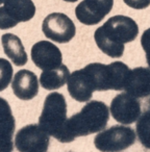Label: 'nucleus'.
Listing matches in <instances>:
<instances>
[{
    "mask_svg": "<svg viewBox=\"0 0 150 152\" xmlns=\"http://www.w3.org/2000/svg\"><path fill=\"white\" fill-rule=\"evenodd\" d=\"M114 0H83L75 9V16L85 25H96L110 13Z\"/></svg>",
    "mask_w": 150,
    "mask_h": 152,
    "instance_id": "obj_10",
    "label": "nucleus"
},
{
    "mask_svg": "<svg viewBox=\"0 0 150 152\" xmlns=\"http://www.w3.org/2000/svg\"><path fill=\"white\" fill-rule=\"evenodd\" d=\"M110 112L117 122L127 125L135 122L141 116V105L137 98L124 92L112 100Z\"/></svg>",
    "mask_w": 150,
    "mask_h": 152,
    "instance_id": "obj_9",
    "label": "nucleus"
},
{
    "mask_svg": "<svg viewBox=\"0 0 150 152\" xmlns=\"http://www.w3.org/2000/svg\"><path fill=\"white\" fill-rule=\"evenodd\" d=\"M49 135L38 124L22 127L15 137V146L19 152H48Z\"/></svg>",
    "mask_w": 150,
    "mask_h": 152,
    "instance_id": "obj_8",
    "label": "nucleus"
},
{
    "mask_svg": "<svg viewBox=\"0 0 150 152\" xmlns=\"http://www.w3.org/2000/svg\"><path fill=\"white\" fill-rule=\"evenodd\" d=\"M42 30L45 37L53 42L64 44L75 37V24L67 15L63 13H52L44 19Z\"/></svg>",
    "mask_w": 150,
    "mask_h": 152,
    "instance_id": "obj_7",
    "label": "nucleus"
},
{
    "mask_svg": "<svg viewBox=\"0 0 150 152\" xmlns=\"http://www.w3.org/2000/svg\"><path fill=\"white\" fill-rule=\"evenodd\" d=\"M141 45L146 53V61H147V64L150 69V28L146 29L142 34Z\"/></svg>",
    "mask_w": 150,
    "mask_h": 152,
    "instance_id": "obj_20",
    "label": "nucleus"
},
{
    "mask_svg": "<svg viewBox=\"0 0 150 152\" xmlns=\"http://www.w3.org/2000/svg\"><path fill=\"white\" fill-rule=\"evenodd\" d=\"M125 4L135 10H144L150 5V0H123Z\"/></svg>",
    "mask_w": 150,
    "mask_h": 152,
    "instance_id": "obj_21",
    "label": "nucleus"
},
{
    "mask_svg": "<svg viewBox=\"0 0 150 152\" xmlns=\"http://www.w3.org/2000/svg\"><path fill=\"white\" fill-rule=\"evenodd\" d=\"M135 137L131 127L115 125L100 131L94 139V145L101 152H119L133 145Z\"/></svg>",
    "mask_w": 150,
    "mask_h": 152,
    "instance_id": "obj_5",
    "label": "nucleus"
},
{
    "mask_svg": "<svg viewBox=\"0 0 150 152\" xmlns=\"http://www.w3.org/2000/svg\"><path fill=\"white\" fill-rule=\"evenodd\" d=\"M15 118L9 102L0 97V152H13Z\"/></svg>",
    "mask_w": 150,
    "mask_h": 152,
    "instance_id": "obj_12",
    "label": "nucleus"
},
{
    "mask_svg": "<svg viewBox=\"0 0 150 152\" xmlns=\"http://www.w3.org/2000/svg\"><path fill=\"white\" fill-rule=\"evenodd\" d=\"M137 135L142 145L150 149V112H145L137 120Z\"/></svg>",
    "mask_w": 150,
    "mask_h": 152,
    "instance_id": "obj_18",
    "label": "nucleus"
},
{
    "mask_svg": "<svg viewBox=\"0 0 150 152\" xmlns=\"http://www.w3.org/2000/svg\"><path fill=\"white\" fill-rule=\"evenodd\" d=\"M13 92L21 100H31L38 95L39 81L37 75L28 70H20L15 74L12 83Z\"/></svg>",
    "mask_w": 150,
    "mask_h": 152,
    "instance_id": "obj_13",
    "label": "nucleus"
},
{
    "mask_svg": "<svg viewBox=\"0 0 150 152\" xmlns=\"http://www.w3.org/2000/svg\"><path fill=\"white\" fill-rule=\"evenodd\" d=\"M67 120V103L63 94L54 92L47 95L39 118L41 128L59 141Z\"/></svg>",
    "mask_w": 150,
    "mask_h": 152,
    "instance_id": "obj_4",
    "label": "nucleus"
},
{
    "mask_svg": "<svg viewBox=\"0 0 150 152\" xmlns=\"http://www.w3.org/2000/svg\"><path fill=\"white\" fill-rule=\"evenodd\" d=\"M4 53L17 67H22L27 63V54L19 37L13 34H5L1 37Z\"/></svg>",
    "mask_w": 150,
    "mask_h": 152,
    "instance_id": "obj_16",
    "label": "nucleus"
},
{
    "mask_svg": "<svg viewBox=\"0 0 150 152\" xmlns=\"http://www.w3.org/2000/svg\"><path fill=\"white\" fill-rule=\"evenodd\" d=\"M148 103H149V107H150V99H149V101H148Z\"/></svg>",
    "mask_w": 150,
    "mask_h": 152,
    "instance_id": "obj_24",
    "label": "nucleus"
},
{
    "mask_svg": "<svg viewBox=\"0 0 150 152\" xmlns=\"http://www.w3.org/2000/svg\"><path fill=\"white\" fill-rule=\"evenodd\" d=\"M64 1H67V2H76L77 0H64Z\"/></svg>",
    "mask_w": 150,
    "mask_h": 152,
    "instance_id": "obj_22",
    "label": "nucleus"
},
{
    "mask_svg": "<svg viewBox=\"0 0 150 152\" xmlns=\"http://www.w3.org/2000/svg\"><path fill=\"white\" fill-rule=\"evenodd\" d=\"M13 78V67L5 58H0V92L5 90Z\"/></svg>",
    "mask_w": 150,
    "mask_h": 152,
    "instance_id": "obj_19",
    "label": "nucleus"
},
{
    "mask_svg": "<svg viewBox=\"0 0 150 152\" xmlns=\"http://www.w3.org/2000/svg\"><path fill=\"white\" fill-rule=\"evenodd\" d=\"M108 120L110 110L108 105L102 101L92 100L81 108L80 112L68 119L59 141L70 143L78 137L100 132L106 127Z\"/></svg>",
    "mask_w": 150,
    "mask_h": 152,
    "instance_id": "obj_2",
    "label": "nucleus"
},
{
    "mask_svg": "<svg viewBox=\"0 0 150 152\" xmlns=\"http://www.w3.org/2000/svg\"><path fill=\"white\" fill-rule=\"evenodd\" d=\"M124 90L135 98H144L150 95V69L138 67L130 70Z\"/></svg>",
    "mask_w": 150,
    "mask_h": 152,
    "instance_id": "obj_14",
    "label": "nucleus"
},
{
    "mask_svg": "<svg viewBox=\"0 0 150 152\" xmlns=\"http://www.w3.org/2000/svg\"><path fill=\"white\" fill-rule=\"evenodd\" d=\"M69 76L70 71L68 67L61 64L54 69L44 70L41 74L40 83L45 90H56L65 86Z\"/></svg>",
    "mask_w": 150,
    "mask_h": 152,
    "instance_id": "obj_17",
    "label": "nucleus"
},
{
    "mask_svg": "<svg viewBox=\"0 0 150 152\" xmlns=\"http://www.w3.org/2000/svg\"><path fill=\"white\" fill-rule=\"evenodd\" d=\"M5 0H0V4H2V3H4Z\"/></svg>",
    "mask_w": 150,
    "mask_h": 152,
    "instance_id": "obj_23",
    "label": "nucleus"
},
{
    "mask_svg": "<svg viewBox=\"0 0 150 152\" xmlns=\"http://www.w3.org/2000/svg\"><path fill=\"white\" fill-rule=\"evenodd\" d=\"M36 15V5L31 0H5L0 7V29L15 27L20 22H27Z\"/></svg>",
    "mask_w": 150,
    "mask_h": 152,
    "instance_id": "obj_6",
    "label": "nucleus"
},
{
    "mask_svg": "<svg viewBox=\"0 0 150 152\" xmlns=\"http://www.w3.org/2000/svg\"><path fill=\"white\" fill-rule=\"evenodd\" d=\"M139 34V26L127 16H114L97 28L94 39L98 48L113 58H119L124 53V45L132 42Z\"/></svg>",
    "mask_w": 150,
    "mask_h": 152,
    "instance_id": "obj_1",
    "label": "nucleus"
},
{
    "mask_svg": "<svg viewBox=\"0 0 150 152\" xmlns=\"http://www.w3.org/2000/svg\"><path fill=\"white\" fill-rule=\"evenodd\" d=\"M34 64L42 70L54 69L61 65L63 55L59 47L48 41H40L31 48Z\"/></svg>",
    "mask_w": 150,
    "mask_h": 152,
    "instance_id": "obj_11",
    "label": "nucleus"
},
{
    "mask_svg": "<svg viewBox=\"0 0 150 152\" xmlns=\"http://www.w3.org/2000/svg\"><path fill=\"white\" fill-rule=\"evenodd\" d=\"M68 92L73 99L78 102H87L92 98L94 90L83 69L74 71L68 78Z\"/></svg>",
    "mask_w": 150,
    "mask_h": 152,
    "instance_id": "obj_15",
    "label": "nucleus"
},
{
    "mask_svg": "<svg viewBox=\"0 0 150 152\" xmlns=\"http://www.w3.org/2000/svg\"><path fill=\"white\" fill-rule=\"evenodd\" d=\"M86 75L95 91H121L124 90L130 69L122 61H114L110 65L93 63L83 68Z\"/></svg>",
    "mask_w": 150,
    "mask_h": 152,
    "instance_id": "obj_3",
    "label": "nucleus"
}]
</instances>
